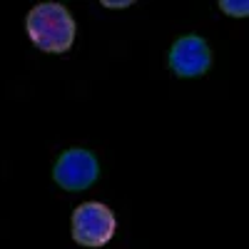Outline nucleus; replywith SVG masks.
Returning <instances> with one entry per match:
<instances>
[{
	"instance_id": "nucleus-4",
	"label": "nucleus",
	"mask_w": 249,
	"mask_h": 249,
	"mask_svg": "<svg viewBox=\"0 0 249 249\" xmlns=\"http://www.w3.org/2000/svg\"><path fill=\"white\" fill-rule=\"evenodd\" d=\"M210 62H212L210 45L197 35L179 37L170 50V68L179 77H197V75L207 72Z\"/></svg>"
},
{
	"instance_id": "nucleus-1",
	"label": "nucleus",
	"mask_w": 249,
	"mask_h": 249,
	"mask_svg": "<svg viewBox=\"0 0 249 249\" xmlns=\"http://www.w3.org/2000/svg\"><path fill=\"white\" fill-rule=\"evenodd\" d=\"M28 35L45 53H65L75 40V20L60 3H40L28 13Z\"/></svg>"
},
{
	"instance_id": "nucleus-3",
	"label": "nucleus",
	"mask_w": 249,
	"mask_h": 249,
	"mask_svg": "<svg viewBox=\"0 0 249 249\" xmlns=\"http://www.w3.org/2000/svg\"><path fill=\"white\" fill-rule=\"evenodd\" d=\"M100 167H97V160L95 155H90L88 150H68L62 155L53 170L55 182L62 187V190H70V192H80V190H88V187L97 179Z\"/></svg>"
},
{
	"instance_id": "nucleus-6",
	"label": "nucleus",
	"mask_w": 249,
	"mask_h": 249,
	"mask_svg": "<svg viewBox=\"0 0 249 249\" xmlns=\"http://www.w3.org/2000/svg\"><path fill=\"white\" fill-rule=\"evenodd\" d=\"M105 8H127V5H132L130 0H120V3H112V0H105V3H102Z\"/></svg>"
},
{
	"instance_id": "nucleus-2",
	"label": "nucleus",
	"mask_w": 249,
	"mask_h": 249,
	"mask_svg": "<svg viewBox=\"0 0 249 249\" xmlns=\"http://www.w3.org/2000/svg\"><path fill=\"white\" fill-rule=\"evenodd\" d=\"M115 234V214L100 202H85L72 212V239L82 247H105Z\"/></svg>"
},
{
	"instance_id": "nucleus-5",
	"label": "nucleus",
	"mask_w": 249,
	"mask_h": 249,
	"mask_svg": "<svg viewBox=\"0 0 249 249\" xmlns=\"http://www.w3.org/2000/svg\"><path fill=\"white\" fill-rule=\"evenodd\" d=\"M219 8L227 13V15H237V18H244L247 13H249V5L244 3H232V0H219Z\"/></svg>"
}]
</instances>
